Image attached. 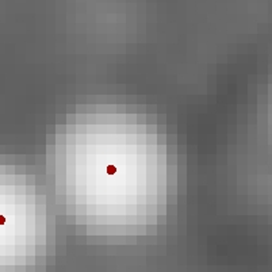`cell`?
Instances as JSON below:
<instances>
[{
	"label": "cell",
	"mask_w": 272,
	"mask_h": 272,
	"mask_svg": "<svg viewBox=\"0 0 272 272\" xmlns=\"http://www.w3.org/2000/svg\"><path fill=\"white\" fill-rule=\"evenodd\" d=\"M0 223H4V217H0Z\"/></svg>",
	"instance_id": "obj_1"
}]
</instances>
